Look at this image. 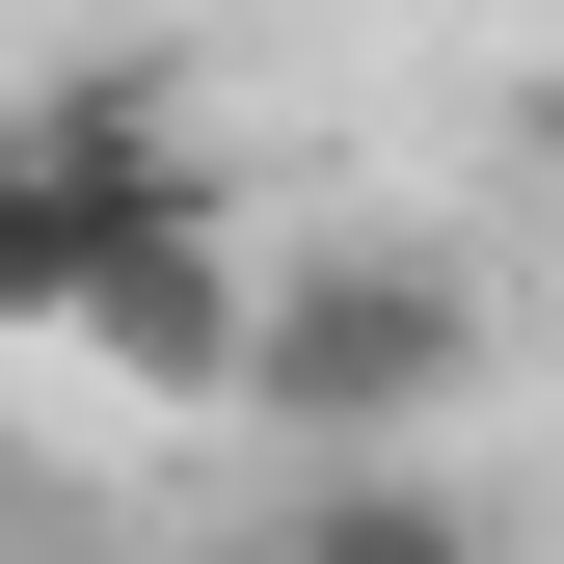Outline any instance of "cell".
Instances as JSON below:
<instances>
[{"label": "cell", "mask_w": 564, "mask_h": 564, "mask_svg": "<svg viewBox=\"0 0 564 564\" xmlns=\"http://www.w3.org/2000/svg\"><path fill=\"white\" fill-rule=\"evenodd\" d=\"M457 377H484V296H457L431 242H296V269H269V403H242V431H296V457H431Z\"/></svg>", "instance_id": "obj_1"}, {"label": "cell", "mask_w": 564, "mask_h": 564, "mask_svg": "<svg viewBox=\"0 0 564 564\" xmlns=\"http://www.w3.org/2000/svg\"><path fill=\"white\" fill-rule=\"evenodd\" d=\"M188 188H216V162H188L134 82H54L28 134H0V323L54 349V323L108 296V242H134V216H188Z\"/></svg>", "instance_id": "obj_2"}, {"label": "cell", "mask_w": 564, "mask_h": 564, "mask_svg": "<svg viewBox=\"0 0 564 564\" xmlns=\"http://www.w3.org/2000/svg\"><path fill=\"white\" fill-rule=\"evenodd\" d=\"M108 403H162V431H216V403H269V269H242V216L188 188V216H134L108 242V296L54 323Z\"/></svg>", "instance_id": "obj_3"}, {"label": "cell", "mask_w": 564, "mask_h": 564, "mask_svg": "<svg viewBox=\"0 0 564 564\" xmlns=\"http://www.w3.org/2000/svg\"><path fill=\"white\" fill-rule=\"evenodd\" d=\"M269 564H511L457 457H296L269 484Z\"/></svg>", "instance_id": "obj_4"}, {"label": "cell", "mask_w": 564, "mask_h": 564, "mask_svg": "<svg viewBox=\"0 0 564 564\" xmlns=\"http://www.w3.org/2000/svg\"><path fill=\"white\" fill-rule=\"evenodd\" d=\"M511 188H538V216H564V54H538V82H511Z\"/></svg>", "instance_id": "obj_5"}]
</instances>
